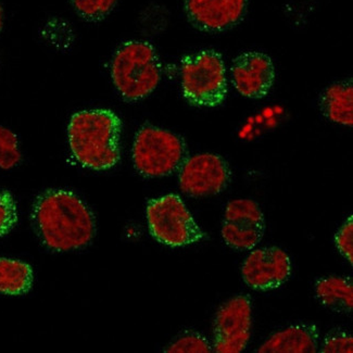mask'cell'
Masks as SVG:
<instances>
[{
	"mask_svg": "<svg viewBox=\"0 0 353 353\" xmlns=\"http://www.w3.org/2000/svg\"><path fill=\"white\" fill-rule=\"evenodd\" d=\"M32 228L43 246L54 252L79 250L95 237L96 221L74 192L47 190L34 200Z\"/></svg>",
	"mask_w": 353,
	"mask_h": 353,
	"instance_id": "6da1fadb",
	"label": "cell"
},
{
	"mask_svg": "<svg viewBox=\"0 0 353 353\" xmlns=\"http://www.w3.org/2000/svg\"><path fill=\"white\" fill-rule=\"evenodd\" d=\"M122 122L109 109L80 111L68 126L70 149L82 167L95 171L112 169L121 159Z\"/></svg>",
	"mask_w": 353,
	"mask_h": 353,
	"instance_id": "7a4b0ae2",
	"label": "cell"
},
{
	"mask_svg": "<svg viewBox=\"0 0 353 353\" xmlns=\"http://www.w3.org/2000/svg\"><path fill=\"white\" fill-rule=\"evenodd\" d=\"M111 79L121 97L135 103L151 95L162 79V63L154 45L128 41L115 50L111 60Z\"/></svg>",
	"mask_w": 353,
	"mask_h": 353,
	"instance_id": "3957f363",
	"label": "cell"
},
{
	"mask_svg": "<svg viewBox=\"0 0 353 353\" xmlns=\"http://www.w3.org/2000/svg\"><path fill=\"white\" fill-rule=\"evenodd\" d=\"M187 157L186 143L177 134L149 123L143 124L136 133L132 159L141 176H169L179 171Z\"/></svg>",
	"mask_w": 353,
	"mask_h": 353,
	"instance_id": "277c9868",
	"label": "cell"
},
{
	"mask_svg": "<svg viewBox=\"0 0 353 353\" xmlns=\"http://www.w3.org/2000/svg\"><path fill=\"white\" fill-rule=\"evenodd\" d=\"M181 85L185 99L194 107L222 105L228 96L222 54L207 49L185 56L181 61Z\"/></svg>",
	"mask_w": 353,
	"mask_h": 353,
	"instance_id": "5b68a950",
	"label": "cell"
},
{
	"mask_svg": "<svg viewBox=\"0 0 353 353\" xmlns=\"http://www.w3.org/2000/svg\"><path fill=\"white\" fill-rule=\"evenodd\" d=\"M146 215L151 236L165 246H188L205 239L203 228L177 194L149 200Z\"/></svg>",
	"mask_w": 353,
	"mask_h": 353,
	"instance_id": "8992f818",
	"label": "cell"
},
{
	"mask_svg": "<svg viewBox=\"0 0 353 353\" xmlns=\"http://www.w3.org/2000/svg\"><path fill=\"white\" fill-rule=\"evenodd\" d=\"M252 327V301L239 294L224 302L213 320V351L241 353L248 345Z\"/></svg>",
	"mask_w": 353,
	"mask_h": 353,
	"instance_id": "52a82bcc",
	"label": "cell"
},
{
	"mask_svg": "<svg viewBox=\"0 0 353 353\" xmlns=\"http://www.w3.org/2000/svg\"><path fill=\"white\" fill-rule=\"evenodd\" d=\"M232 179L230 164L215 154H198L187 157L179 170L181 190L192 198L209 197L221 194Z\"/></svg>",
	"mask_w": 353,
	"mask_h": 353,
	"instance_id": "ba28073f",
	"label": "cell"
},
{
	"mask_svg": "<svg viewBox=\"0 0 353 353\" xmlns=\"http://www.w3.org/2000/svg\"><path fill=\"white\" fill-rule=\"evenodd\" d=\"M292 261L286 251L279 247L256 249L241 266V276L251 290L270 292L277 290L290 279Z\"/></svg>",
	"mask_w": 353,
	"mask_h": 353,
	"instance_id": "9c48e42d",
	"label": "cell"
},
{
	"mask_svg": "<svg viewBox=\"0 0 353 353\" xmlns=\"http://www.w3.org/2000/svg\"><path fill=\"white\" fill-rule=\"evenodd\" d=\"M249 0H184L187 20L205 33H222L246 17Z\"/></svg>",
	"mask_w": 353,
	"mask_h": 353,
	"instance_id": "30bf717a",
	"label": "cell"
},
{
	"mask_svg": "<svg viewBox=\"0 0 353 353\" xmlns=\"http://www.w3.org/2000/svg\"><path fill=\"white\" fill-rule=\"evenodd\" d=\"M230 73L236 90L250 99L265 97L275 81L273 61L263 52H243L236 57Z\"/></svg>",
	"mask_w": 353,
	"mask_h": 353,
	"instance_id": "8fae6325",
	"label": "cell"
},
{
	"mask_svg": "<svg viewBox=\"0 0 353 353\" xmlns=\"http://www.w3.org/2000/svg\"><path fill=\"white\" fill-rule=\"evenodd\" d=\"M319 341L318 326L311 323H300L270 336L256 352L315 353L320 348Z\"/></svg>",
	"mask_w": 353,
	"mask_h": 353,
	"instance_id": "7c38bea8",
	"label": "cell"
},
{
	"mask_svg": "<svg viewBox=\"0 0 353 353\" xmlns=\"http://www.w3.org/2000/svg\"><path fill=\"white\" fill-rule=\"evenodd\" d=\"M320 109L328 120L345 126L353 125V82L345 79L333 83L321 94Z\"/></svg>",
	"mask_w": 353,
	"mask_h": 353,
	"instance_id": "4fadbf2b",
	"label": "cell"
},
{
	"mask_svg": "<svg viewBox=\"0 0 353 353\" xmlns=\"http://www.w3.org/2000/svg\"><path fill=\"white\" fill-rule=\"evenodd\" d=\"M315 297L323 307L341 314H351L353 310V284L351 277H321L314 285Z\"/></svg>",
	"mask_w": 353,
	"mask_h": 353,
	"instance_id": "5bb4252c",
	"label": "cell"
},
{
	"mask_svg": "<svg viewBox=\"0 0 353 353\" xmlns=\"http://www.w3.org/2000/svg\"><path fill=\"white\" fill-rule=\"evenodd\" d=\"M33 269L16 259L0 258V294L21 296L32 290Z\"/></svg>",
	"mask_w": 353,
	"mask_h": 353,
	"instance_id": "9a60e30c",
	"label": "cell"
},
{
	"mask_svg": "<svg viewBox=\"0 0 353 353\" xmlns=\"http://www.w3.org/2000/svg\"><path fill=\"white\" fill-rule=\"evenodd\" d=\"M223 221L241 228L265 230V219L261 208L256 201L251 199H236L230 201L226 205Z\"/></svg>",
	"mask_w": 353,
	"mask_h": 353,
	"instance_id": "2e32d148",
	"label": "cell"
},
{
	"mask_svg": "<svg viewBox=\"0 0 353 353\" xmlns=\"http://www.w3.org/2000/svg\"><path fill=\"white\" fill-rule=\"evenodd\" d=\"M263 228H239L223 221L222 239L232 249L239 251H248L256 248L263 239Z\"/></svg>",
	"mask_w": 353,
	"mask_h": 353,
	"instance_id": "e0dca14e",
	"label": "cell"
},
{
	"mask_svg": "<svg viewBox=\"0 0 353 353\" xmlns=\"http://www.w3.org/2000/svg\"><path fill=\"white\" fill-rule=\"evenodd\" d=\"M72 7L77 16L88 22L105 20L118 3V0H71Z\"/></svg>",
	"mask_w": 353,
	"mask_h": 353,
	"instance_id": "ac0fdd59",
	"label": "cell"
},
{
	"mask_svg": "<svg viewBox=\"0 0 353 353\" xmlns=\"http://www.w3.org/2000/svg\"><path fill=\"white\" fill-rule=\"evenodd\" d=\"M21 161L22 154L18 136L9 128L0 126V169H14Z\"/></svg>",
	"mask_w": 353,
	"mask_h": 353,
	"instance_id": "d6986e66",
	"label": "cell"
},
{
	"mask_svg": "<svg viewBox=\"0 0 353 353\" xmlns=\"http://www.w3.org/2000/svg\"><path fill=\"white\" fill-rule=\"evenodd\" d=\"M168 353H209L212 345L205 336L196 332H186L165 349Z\"/></svg>",
	"mask_w": 353,
	"mask_h": 353,
	"instance_id": "ffe728a7",
	"label": "cell"
},
{
	"mask_svg": "<svg viewBox=\"0 0 353 353\" xmlns=\"http://www.w3.org/2000/svg\"><path fill=\"white\" fill-rule=\"evenodd\" d=\"M321 353H352L353 338L343 328H334L326 334L319 348Z\"/></svg>",
	"mask_w": 353,
	"mask_h": 353,
	"instance_id": "44dd1931",
	"label": "cell"
},
{
	"mask_svg": "<svg viewBox=\"0 0 353 353\" xmlns=\"http://www.w3.org/2000/svg\"><path fill=\"white\" fill-rule=\"evenodd\" d=\"M18 223L16 200L9 192H0V237L7 235Z\"/></svg>",
	"mask_w": 353,
	"mask_h": 353,
	"instance_id": "7402d4cb",
	"label": "cell"
},
{
	"mask_svg": "<svg viewBox=\"0 0 353 353\" xmlns=\"http://www.w3.org/2000/svg\"><path fill=\"white\" fill-rule=\"evenodd\" d=\"M335 246L339 254L343 258L349 261V263L353 264V216L350 215L347 220L343 222L341 228L336 233Z\"/></svg>",
	"mask_w": 353,
	"mask_h": 353,
	"instance_id": "603a6c76",
	"label": "cell"
},
{
	"mask_svg": "<svg viewBox=\"0 0 353 353\" xmlns=\"http://www.w3.org/2000/svg\"><path fill=\"white\" fill-rule=\"evenodd\" d=\"M3 20H5V14H3V5L0 3V32L3 31Z\"/></svg>",
	"mask_w": 353,
	"mask_h": 353,
	"instance_id": "cb8c5ba5",
	"label": "cell"
}]
</instances>
